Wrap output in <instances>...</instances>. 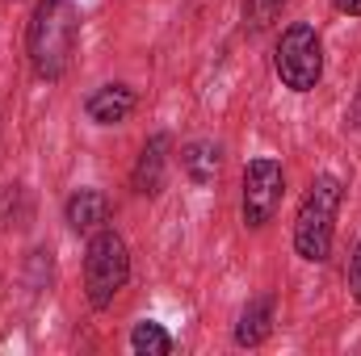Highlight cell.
Returning a JSON list of instances; mask_svg holds the SVG:
<instances>
[{
    "label": "cell",
    "mask_w": 361,
    "mask_h": 356,
    "mask_svg": "<svg viewBox=\"0 0 361 356\" xmlns=\"http://www.w3.org/2000/svg\"><path fill=\"white\" fill-rule=\"evenodd\" d=\"M76 42H80V8H76V0H38V8L30 17V34H25L34 72L42 80H59L72 68Z\"/></svg>",
    "instance_id": "1"
},
{
    "label": "cell",
    "mask_w": 361,
    "mask_h": 356,
    "mask_svg": "<svg viewBox=\"0 0 361 356\" xmlns=\"http://www.w3.org/2000/svg\"><path fill=\"white\" fill-rule=\"evenodd\" d=\"M345 201V184L336 177H315L302 205H298V218H294V252L311 265L328 260L332 256V235H336V210Z\"/></svg>",
    "instance_id": "2"
},
{
    "label": "cell",
    "mask_w": 361,
    "mask_h": 356,
    "mask_svg": "<svg viewBox=\"0 0 361 356\" xmlns=\"http://www.w3.org/2000/svg\"><path fill=\"white\" fill-rule=\"evenodd\" d=\"M126 276H130V252H126V239L109 227L92 231L89 252H85V289H89V302L97 310H105L122 289H126Z\"/></svg>",
    "instance_id": "3"
},
{
    "label": "cell",
    "mask_w": 361,
    "mask_h": 356,
    "mask_svg": "<svg viewBox=\"0 0 361 356\" xmlns=\"http://www.w3.org/2000/svg\"><path fill=\"white\" fill-rule=\"evenodd\" d=\"M273 68H277V80L290 92H311L319 84V76H324V46H319V34H315L307 21H294V25L277 38Z\"/></svg>",
    "instance_id": "4"
},
{
    "label": "cell",
    "mask_w": 361,
    "mask_h": 356,
    "mask_svg": "<svg viewBox=\"0 0 361 356\" xmlns=\"http://www.w3.org/2000/svg\"><path fill=\"white\" fill-rule=\"evenodd\" d=\"M281 197H286V172L281 164L261 155L244 168V193H240V205H244V222L248 227H265L273 222V214L281 210Z\"/></svg>",
    "instance_id": "5"
},
{
    "label": "cell",
    "mask_w": 361,
    "mask_h": 356,
    "mask_svg": "<svg viewBox=\"0 0 361 356\" xmlns=\"http://www.w3.org/2000/svg\"><path fill=\"white\" fill-rule=\"evenodd\" d=\"M85 113L97 126H122L135 113V89H126V84H101V89L89 92Z\"/></svg>",
    "instance_id": "6"
},
{
    "label": "cell",
    "mask_w": 361,
    "mask_h": 356,
    "mask_svg": "<svg viewBox=\"0 0 361 356\" xmlns=\"http://www.w3.org/2000/svg\"><path fill=\"white\" fill-rule=\"evenodd\" d=\"M164 172H169V134H152L147 143H143V151H139V164H135V193H143V197H156L160 189H164Z\"/></svg>",
    "instance_id": "7"
},
{
    "label": "cell",
    "mask_w": 361,
    "mask_h": 356,
    "mask_svg": "<svg viewBox=\"0 0 361 356\" xmlns=\"http://www.w3.org/2000/svg\"><path fill=\"white\" fill-rule=\"evenodd\" d=\"M63 218H68V227L76 235H92V231H101L109 222V197L101 189H76L68 197V205H63Z\"/></svg>",
    "instance_id": "8"
},
{
    "label": "cell",
    "mask_w": 361,
    "mask_h": 356,
    "mask_svg": "<svg viewBox=\"0 0 361 356\" xmlns=\"http://www.w3.org/2000/svg\"><path fill=\"white\" fill-rule=\"evenodd\" d=\"M269 331H273V298H252L244 306L240 323H235V344L240 348H257V344L269 340Z\"/></svg>",
    "instance_id": "9"
},
{
    "label": "cell",
    "mask_w": 361,
    "mask_h": 356,
    "mask_svg": "<svg viewBox=\"0 0 361 356\" xmlns=\"http://www.w3.org/2000/svg\"><path fill=\"white\" fill-rule=\"evenodd\" d=\"M219 164H223V155L206 139H197V143H189L180 151V168H185V177L193 180V184H210V180L219 177Z\"/></svg>",
    "instance_id": "10"
},
{
    "label": "cell",
    "mask_w": 361,
    "mask_h": 356,
    "mask_svg": "<svg viewBox=\"0 0 361 356\" xmlns=\"http://www.w3.org/2000/svg\"><path fill=\"white\" fill-rule=\"evenodd\" d=\"M130 348L139 356H169L173 352V336L160 327V323H139L130 331Z\"/></svg>",
    "instance_id": "11"
},
{
    "label": "cell",
    "mask_w": 361,
    "mask_h": 356,
    "mask_svg": "<svg viewBox=\"0 0 361 356\" xmlns=\"http://www.w3.org/2000/svg\"><path fill=\"white\" fill-rule=\"evenodd\" d=\"M281 8H286V0H248V4H244V21H248L252 30H265Z\"/></svg>",
    "instance_id": "12"
},
{
    "label": "cell",
    "mask_w": 361,
    "mask_h": 356,
    "mask_svg": "<svg viewBox=\"0 0 361 356\" xmlns=\"http://www.w3.org/2000/svg\"><path fill=\"white\" fill-rule=\"evenodd\" d=\"M349 293L361 302V235H357V248L349 256Z\"/></svg>",
    "instance_id": "13"
},
{
    "label": "cell",
    "mask_w": 361,
    "mask_h": 356,
    "mask_svg": "<svg viewBox=\"0 0 361 356\" xmlns=\"http://www.w3.org/2000/svg\"><path fill=\"white\" fill-rule=\"evenodd\" d=\"M332 4H336L345 17H361V0H332Z\"/></svg>",
    "instance_id": "14"
}]
</instances>
